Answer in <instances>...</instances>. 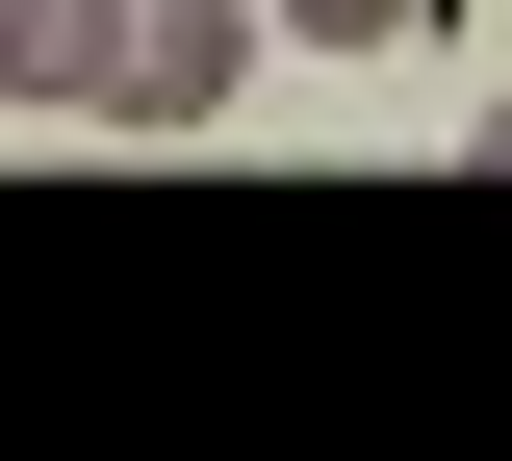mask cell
<instances>
[{
	"label": "cell",
	"mask_w": 512,
	"mask_h": 461,
	"mask_svg": "<svg viewBox=\"0 0 512 461\" xmlns=\"http://www.w3.org/2000/svg\"><path fill=\"white\" fill-rule=\"evenodd\" d=\"M231 52H256V0H77V103L103 129H231Z\"/></svg>",
	"instance_id": "1"
},
{
	"label": "cell",
	"mask_w": 512,
	"mask_h": 461,
	"mask_svg": "<svg viewBox=\"0 0 512 461\" xmlns=\"http://www.w3.org/2000/svg\"><path fill=\"white\" fill-rule=\"evenodd\" d=\"M282 26H308V52H410L436 0H282Z\"/></svg>",
	"instance_id": "2"
},
{
	"label": "cell",
	"mask_w": 512,
	"mask_h": 461,
	"mask_svg": "<svg viewBox=\"0 0 512 461\" xmlns=\"http://www.w3.org/2000/svg\"><path fill=\"white\" fill-rule=\"evenodd\" d=\"M26 77H77V0H0V103H26Z\"/></svg>",
	"instance_id": "3"
},
{
	"label": "cell",
	"mask_w": 512,
	"mask_h": 461,
	"mask_svg": "<svg viewBox=\"0 0 512 461\" xmlns=\"http://www.w3.org/2000/svg\"><path fill=\"white\" fill-rule=\"evenodd\" d=\"M461 154H487V180H512V103H487V129H461Z\"/></svg>",
	"instance_id": "4"
}]
</instances>
